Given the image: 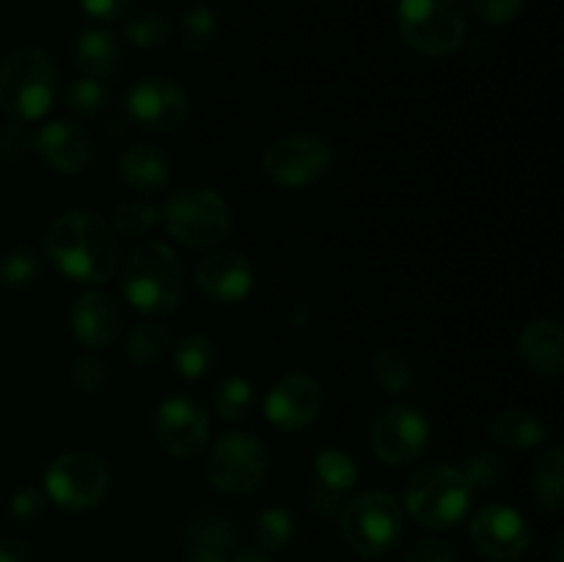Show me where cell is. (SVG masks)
Wrapping results in <instances>:
<instances>
[{
	"mask_svg": "<svg viewBox=\"0 0 564 562\" xmlns=\"http://www.w3.org/2000/svg\"><path fill=\"white\" fill-rule=\"evenodd\" d=\"M405 562H455V551H452V545L446 540L427 538L413 545Z\"/></svg>",
	"mask_w": 564,
	"mask_h": 562,
	"instance_id": "cell-41",
	"label": "cell"
},
{
	"mask_svg": "<svg viewBox=\"0 0 564 562\" xmlns=\"http://www.w3.org/2000/svg\"><path fill=\"white\" fill-rule=\"evenodd\" d=\"M171 347V331L163 323H138L132 325V331L127 334L124 353L135 367H149V364L160 361L165 356V350Z\"/></svg>",
	"mask_w": 564,
	"mask_h": 562,
	"instance_id": "cell-27",
	"label": "cell"
},
{
	"mask_svg": "<svg viewBox=\"0 0 564 562\" xmlns=\"http://www.w3.org/2000/svg\"><path fill=\"white\" fill-rule=\"evenodd\" d=\"M237 554V529L218 512H204L191 523L187 562H231Z\"/></svg>",
	"mask_w": 564,
	"mask_h": 562,
	"instance_id": "cell-21",
	"label": "cell"
},
{
	"mask_svg": "<svg viewBox=\"0 0 564 562\" xmlns=\"http://www.w3.org/2000/svg\"><path fill=\"white\" fill-rule=\"evenodd\" d=\"M0 562H28V545L22 540H0Z\"/></svg>",
	"mask_w": 564,
	"mask_h": 562,
	"instance_id": "cell-44",
	"label": "cell"
},
{
	"mask_svg": "<svg viewBox=\"0 0 564 562\" xmlns=\"http://www.w3.org/2000/svg\"><path fill=\"white\" fill-rule=\"evenodd\" d=\"M372 375L380 389H386L389 395H402L416 380V367H413L408 353H402L400 347L386 345L372 356Z\"/></svg>",
	"mask_w": 564,
	"mask_h": 562,
	"instance_id": "cell-26",
	"label": "cell"
},
{
	"mask_svg": "<svg viewBox=\"0 0 564 562\" xmlns=\"http://www.w3.org/2000/svg\"><path fill=\"white\" fill-rule=\"evenodd\" d=\"M253 538H257L259 551H279L295 538V518L286 507H268L259 512L253 523Z\"/></svg>",
	"mask_w": 564,
	"mask_h": 562,
	"instance_id": "cell-30",
	"label": "cell"
},
{
	"mask_svg": "<svg viewBox=\"0 0 564 562\" xmlns=\"http://www.w3.org/2000/svg\"><path fill=\"white\" fill-rule=\"evenodd\" d=\"M42 273V257L33 248L17 246L0 257V284L28 287Z\"/></svg>",
	"mask_w": 564,
	"mask_h": 562,
	"instance_id": "cell-36",
	"label": "cell"
},
{
	"mask_svg": "<svg viewBox=\"0 0 564 562\" xmlns=\"http://www.w3.org/2000/svg\"><path fill=\"white\" fill-rule=\"evenodd\" d=\"M463 477H466L468 488L471 490H494L505 483L507 466L499 457V452L494 450H479L468 457L466 466L460 468Z\"/></svg>",
	"mask_w": 564,
	"mask_h": 562,
	"instance_id": "cell-34",
	"label": "cell"
},
{
	"mask_svg": "<svg viewBox=\"0 0 564 562\" xmlns=\"http://www.w3.org/2000/svg\"><path fill=\"white\" fill-rule=\"evenodd\" d=\"M474 490L457 466L430 463L411 474L405 483V510L416 523L427 529H452L471 510Z\"/></svg>",
	"mask_w": 564,
	"mask_h": 562,
	"instance_id": "cell-4",
	"label": "cell"
},
{
	"mask_svg": "<svg viewBox=\"0 0 564 562\" xmlns=\"http://www.w3.org/2000/svg\"><path fill=\"white\" fill-rule=\"evenodd\" d=\"M185 88L171 77H143L127 91V114L141 130L174 132L187 119Z\"/></svg>",
	"mask_w": 564,
	"mask_h": 562,
	"instance_id": "cell-12",
	"label": "cell"
},
{
	"mask_svg": "<svg viewBox=\"0 0 564 562\" xmlns=\"http://www.w3.org/2000/svg\"><path fill=\"white\" fill-rule=\"evenodd\" d=\"M171 22L165 14L154 9H141L127 14L124 20V39L138 50H158L169 42Z\"/></svg>",
	"mask_w": 564,
	"mask_h": 562,
	"instance_id": "cell-28",
	"label": "cell"
},
{
	"mask_svg": "<svg viewBox=\"0 0 564 562\" xmlns=\"http://www.w3.org/2000/svg\"><path fill=\"white\" fill-rule=\"evenodd\" d=\"M490 439L512 452H527L549 439L543 419L527 408H505L490 419Z\"/></svg>",
	"mask_w": 564,
	"mask_h": 562,
	"instance_id": "cell-23",
	"label": "cell"
},
{
	"mask_svg": "<svg viewBox=\"0 0 564 562\" xmlns=\"http://www.w3.org/2000/svg\"><path fill=\"white\" fill-rule=\"evenodd\" d=\"M471 540L479 554L490 562H518L529 551V523L516 507L485 505L471 521Z\"/></svg>",
	"mask_w": 564,
	"mask_h": 562,
	"instance_id": "cell-14",
	"label": "cell"
},
{
	"mask_svg": "<svg viewBox=\"0 0 564 562\" xmlns=\"http://www.w3.org/2000/svg\"><path fill=\"white\" fill-rule=\"evenodd\" d=\"M119 174L130 191L160 193L171 180V160L154 143H132L121 152Z\"/></svg>",
	"mask_w": 564,
	"mask_h": 562,
	"instance_id": "cell-20",
	"label": "cell"
},
{
	"mask_svg": "<svg viewBox=\"0 0 564 562\" xmlns=\"http://www.w3.org/2000/svg\"><path fill=\"white\" fill-rule=\"evenodd\" d=\"M270 468L268 446L251 433H226L213 444L207 477L226 496H248L264 483Z\"/></svg>",
	"mask_w": 564,
	"mask_h": 562,
	"instance_id": "cell-9",
	"label": "cell"
},
{
	"mask_svg": "<svg viewBox=\"0 0 564 562\" xmlns=\"http://www.w3.org/2000/svg\"><path fill=\"white\" fill-rule=\"evenodd\" d=\"M75 64L94 80H110L121 66V44L108 28H86L75 39Z\"/></svg>",
	"mask_w": 564,
	"mask_h": 562,
	"instance_id": "cell-22",
	"label": "cell"
},
{
	"mask_svg": "<svg viewBox=\"0 0 564 562\" xmlns=\"http://www.w3.org/2000/svg\"><path fill=\"white\" fill-rule=\"evenodd\" d=\"M33 149V132L28 130L25 121H14V125L0 127V158L14 163L22 160Z\"/></svg>",
	"mask_w": 564,
	"mask_h": 562,
	"instance_id": "cell-39",
	"label": "cell"
},
{
	"mask_svg": "<svg viewBox=\"0 0 564 562\" xmlns=\"http://www.w3.org/2000/svg\"><path fill=\"white\" fill-rule=\"evenodd\" d=\"M160 213L158 207L147 202H124L113 209L110 229L121 237H143L158 226Z\"/></svg>",
	"mask_w": 564,
	"mask_h": 562,
	"instance_id": "cell-35",
	"label": "cell"
},
{
	"mask_svg": "<svg viewBox=\"0 0 564 562\" xmlns=\"http://www.w3.org/2000/svg\"><path fill=\"white\" fill-rule=\"evenodd\" d=\"M215 33H218V20L209 6L198 3L182 14L180 39L187 53H204L215 42Z\"/></svg>",
	"mask_w": 564,
	"mask_h": 562,
	"instance_id": "cell-32",
	"label": "cell"
},
{
	"mask_svg": "<svg viewBox=\"0 0 564 562\" xmlns=\"http://www.w3.org/2000/svg\"><path fill=\"white\" fill-rule=\"evenodd\" d=\"M121 331H124V312L105 292H86L72 306V334L80 345L91 347V350H102V347L113 345Z\"/></svg>",
	"mask_w": 564,
	"mask_h": 562,
	"instance_id": "cell-18",
	"label": "cell"
},
{
	"mask_svg": "<svg viewBox=\"0 0 564 562\" xmlns=\"http://www.w3.org/2000/svg\"><path fill=\"white\" fill-rule=\"evenodd\" d=\"M121 292L143 314L174 312L185 295V270L174 248L154 240L138 246L124 259Z\"/></svg>",
	"mask_w": 564,
	"mask_h": 562,
	"instance_id": "cell-2",
	"label": "cell"
},
{
	"mask_svg": "<svg viewBox=\"0 0 564 562\" xmlns=\"http://www.w3.org/2000/svg\"><path fill=\"white\" fill-rule=\"evenodd\" d=\"M215 364V347L204 334L182 336L174 347V369L187 380H198Z\"/></svg>",
	"mask_w": 564,
	"mask_h": 562,
	"instance_id": "cell-29",
	"label": "cell"
},
{
	"mask_svg": "<svg viewBox=\"0 0 564 562\" xmlns=\"http://www.w3.org/2000/svg\"><path fill=\"white\" fill-rule=\"evenodd\" d=\"M110 472L94 452H64L55 457L44 474V496L69 512L94 510L105 499Z\"/></svg>",
	"mask_w": 564,
	"mask_h": 562,
	"instance_id": "cell-8",
	"label": "cell"
},
{
	"mask_svg": "<svg viewBox=\"0 0 564 562\" xmlns=\"http://www.w3.org/2000/svg\"><path fill=\"white\" fill-rule=\"evenodd\" d=\"M72 383L83 395H94L105 383V364L94 356H80L72 364Z\"/></svg>",
	"mask_w": 564,
	"mask_h": 562,
	"instance_id": "cell-40",
	"label": "cell"
},
{
	"mask_svg": "<svg viewBox=\"0 0 564 562\" xmlns=\"http://www.w3.org/2000/svg\"><path fill=\"white\" fill-rule=\"evenodd\" d=\"M154 435L169 455L187 461L202 455L209 441V417L196 400L174 395L163 400L154 413Z\"/></svg>",
	"mask_w": 564,
	"mask_h": 562,
	"instance_id": "cell-13",
	"label": "cell"
},
{
	"mask_svg": "<svg viewBox=\"0 0 564 562\" xmlns=\"http://www.w3.org/2000/svg\"><path fill=\"white\" fill-rule=\"evenodd\" d=\"M468 6L488 25H507L516 17H521L527 0H468Z\"/></svg>",
	"mask_w": 564,
	"mask_h": 562,
	"instance_id": "cell-37",
	"label": "cell"
},
{
	"mask_svg": "<svg viewBox=\"0 0 564 562\" xmlns=\"http://www.w3.org/2000/svg\"><path fill=\"white\" fill-rule=\"evenodd\" d=\"M334 152L325 138L312 132H292L264 149V174L281 187H312L330 171Z\"/></svg>",
	"mask_w": 564,
	"mask_h": 562,
	"instance_id": "cell-10",
	"label": "cell"
},
{
	"mask_svg": "<svg viewBox=\"0 0 564 562\" xmlns=\"http://www.w3.org/2000/svg\"><path fill=\"white\" fill-rule=\"evenodd\" d=\"M58 97V69L39 47H20L0 61V108L17 121L47 116Z\"/></svg>",
	"mask_w": 564,
	"mask_h": 562,
	"instance_id": "cell-3",
	"label": "cell"
},
{
	"mask_svg": "<svg viewBox=\"0 0 564 562\" xmlns=\"http://www.w3.org/2000/svg\"><path fill=\"white\" fill-rule=\"evenodd\" d=\"M341 499H345V496L334 494V490H328V488H323L319 483H312V488H308V494H306V505L323 518L339 516L341 505H345Z\"/></svg>",
	"mask_w": 564,
	"mask_h": 562,
	"instance_id": "cell-42",
	"label": "cell"
},
{
	"mask_svg": "<svg viewBox=\"0 0 564 562\" xmlns=\"http://www.w3.org/2000/svg\"><path fill=\"white\" fill-rule=\"evenodd\" d=\"M77 3H80V9L88 17L102 22L119 20V17H124L132 9V0H77Z\"/></svg>",
	"mask_w": 564,
	"mask_h": 562,
	"instance_id": "cell-43",
	"label": "cell"
},
{
	"mask_svg": "<svg viewBox=\"0 0 564 562\" xmlns=\"http://www.w3.org/2000/svg\"><path fill=\"white\" fill-rule=\"evenodd\" d=\"M369 441L378 461L389 466H411L427 452L430 422L419 408L397 402L375 417Z\"/></svg>",
	"mask_w": 564,
	"mask_h": 562,
	"instance_id": "cell-11",
	"label": "cell"
},
{
	"mask_svg": "<svg viewBox=\"0 0 564 562\" xmlns=\"http://www.w3.org/2000/svg\"><path fill=\"white\" fill-rule=\"evenodd\" d=\"M44 510H47V496L42 488H22L9 501V512L20 523H36Z\"/></svg>",
	"mask_w": 564,
	"mask_h": 562,
	"instance_id": "cell-38",
	"label": "cell"
},
{
	"mask_svg": "<svg viewBox=\"0 0 564 562\" xmlns=\"http://www.w3.org/2000/svg\"><path fill=\"white\" fill-rule=\"evenodd\" d=\"M196 287L204 298L224 306L246 301L253 290V264L246 253L215 248L196 262Z\"/></svg>",
	"mask_w": 564,
	"mask_h": 562,
	"instance_id": "cell-16",
	"label": "cell"
},
{
	"mask_svg": "<svg viewBox=\"0 0 564 562\" xmlns=\"http://www.w3.org/2000/svg\"><path fill=\"white\" fill-rule=\"evenodd\" d=\"M110 102L108 88L102 86V80H94V77H77L69 86L64 88V105L77 116H99Z\"/></svg>",
	"mask_w": 564,
	"mask_h": 562,
	"instance_id": "cell-33",
	"label": "cell"
},
{
	"mask_svg": "<svg viewBox=\"0 0 564 562\" xmlns=\"http://www.w3.org/2000/svg\"><path fill=\"white\" fill-rule=\"evenodd\" d=\"M323 411V386L308 372H290L264 397V417L281 433L308 428Z\"/></svg>",
	"mask_w": 564,
	"mask_h": 562,
	"instance_id": "cell-15",
	"label": "cell"
},
{
	"mask_svg": "<svg viewBox=\"0 0 564 562\" xmlns=\"http://www.w3.org/2000/svg\"><path fill=\"white\" fill-rule=\"evenodd\" d=\"M358 463L352 461V455H347L345 450H336V446H325L314 455V483H319L323 488L334 490V494H350L358 485Z\"/></svg>",
	"mask_w": 564,
	"mask_h": 562,
	"instance_id": "cell-24",
	"label": "cell"
},
{
	"mask_svg": "<svg viewBox=\"0 0 564 562\" xmlns=\"http://www.w3.org/2000/svg\"><path fill=\"white\" fill-rule=\"evenodd\" d=\"M44 251L55 268L80 284H105L119 270V235L88 209H72L47 226Z\"/></svg>",
	"mask_w": 564,
	"mask_h": 562,
	"instance_id": "cell-1",
	"label": "cell"
},
{
	"mask_svg": "<svg viewBox=\"0 0 564 562\" xmlns=\"http://www.w3.org/2000/svg\"><path fill=\"white\" fill-rule=\"evenodd\" d=\"M400 36L413 53L427 58L452 55L466 39L468 14L463 0H400Z\"/></svg>",
	"mask_w": 564,
	"mask_h": 562,
	"instance_id": "cell-6",
	"label": "cell"
},
{
	"mask_svg": "<svg viewBox=\"0 0 564 562\" xmlns=\"http://www.w3.org/2000/svg\"><path fill=\"white\" fill-rule=\"evenodd\" d=\"M253 386L248 378L240 375H231L224 383L218 386V395H215V411L220 413V419L226 422H242V419L251 417L253 411Z\"/></svg>",
	"mask_w": 564,
	"mask_h": 562,
	"instance_id": "cell-31",
	"label": "cell"
},
{
	"mask_svg": "<svg viewBox=\"0 0 564 562\" xmlns=\"http://www.w3.org/2000/svg\"><path fill=\"white\" fill-rule=\"evenodd\" d=\"M564 450L551 446L534 466V499L543 510L560 512L564 507Z\"/></svg>",
	"mask_w": 564,
	"mask_h": 562,
	"instance_id": "cell-25",
	"label": "cell"
},
{
	"mask_svg": "<svg viewBox=\"0 0 564 562\" xmlns=\"http://www.w3.org/2000/svg\"><path fill=\"white\" fill-rule=\"evenodd\" d=\"M158 213L169 235L187 248H215L231 231L229 204L213 187H182Z\"/></svg>",
	"mask_w": 564,
	"mask_h": 562,
	"instance_id": "cell-7",
	"label": "cell"
},
{
	"mask_svg": "<svg viewBox=\"0 0 564 562\" xmlns=\"http://www.w3.org/2000/svg\"><path fill=\"white\" fill-rule=\"evenodd\" d=\"M339 529L345 543L367 560H380L397 549L405 532V510L383 490L352 496L339 510Z\"/></svg>",
	"mask_w": 564,
	"mask_h": 562,
	"instance_id": "cell-5",
	"label": "cell"
},
{
	"mask_svg": "<svg viewBox=\"0 0 564 562\" xmlns=\"http://www.w3.org/2000/svg\"><path fill=\"white\" fill-rule=\"evenodd\" d=\"M231 562H270V556L259 549H246V551H237Z\"/></svg>",
	"mask_w": 564,
	"mask_h": 562,
	"instance_id": "cell-45",
	"label": "cell"
},
{
	"mask_svg": "<svg viewBox=\"0 0 564 562\" xmlns=\"http://www.w3.org/2000/svg\"><path fill=\"white\" fill-rule=\"evenodd\" d=\"M33 149L58 174H83L94 160V141L75 121H50L33 132Z\"/></svg>",
	"mask_w": 564,
	"mask_h": 562,
	"instance_id": "cell-17",
	"label": "cell"
},
{
	"mask_svg": "<svg viewBox=\"0 0 564 562\" xmlns=\"http://www.w3.org/2000/svg\"><path fill=\"white\" fill-rule=\"evenodd\" d=\"M518 356L543 378H560L564 372V331L556 320H532L521 331Z\"/></svg>",
	"mask_w": 564,
	"mask_h": 562,
	"instance_id": "cell-19",
	"label": "cell"
}]
</instances>
